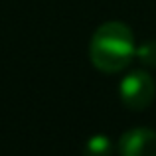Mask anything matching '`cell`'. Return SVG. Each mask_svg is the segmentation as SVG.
<instances>
[{"label":"cell","mask_w":156,"mask_h":156,"mask_svg":"<svg viewBox=\"0 0 156 156\" xmlns=\"http://www.w3.org/2000/svg\"><path fill=\"white\" fill-rule=\"evenodd\" d=\"M134 34L125 22H105L93 32L89 57L103 73H119L134 59Z\"/></svg>","instance_id":"1"},{"label":"cell","mask_w":156,"mask_h":156,"mask_svg":"<svg viewBox=\"0 0 156 156\" xmlns=\"http://www.w3.org/2000/svg\"><path fill=\"white\" fill-rule=\"evenodd\" d=\"M119 95L122 105L129 107L130 111H144L154 101L156 85L144 69H134L121 79Z\"/></svg>","instance_id":"2"},{"label":"cell","mask_w":156,"mask_h":156,"mask_svg":"<svg viewBox=\"0 0 156 156\" xmlns=\"http://www.w3.org/2000/svg\"><path fill=\"white\" fill-rule=\"evenodd\" d=\"M119 156H156V130L138 126L122 133L117 144Z\"/></svg>","instance_id":"3"},{"label":"cell","mask_w":156,"mask_h":156,"mask_svg":"<svg viewBox=\"0 0 156 156\" xmlns=\"http://www.w3.org/2000/svg\"><path fill=\"white\" fill-rule=\"evenodd\" d=\"M111 152H113V142L107 134H93L83 146L85 156H111Z\"/></svg>","instance_id":"4"},{"label":"cell","mask_w":156,"mask_h":156,"mask_svg":"<svg viewBox=\"0 0 156 156\" xmlns=\"http://www.w3.org/2000/svg\"><path fill=\"white\" fill-rule=\"evenodd\" d=\"M134 59L146 67H156V40H146L134 50Z\"/></svg>","instance_id":"5"}]
</instances>
